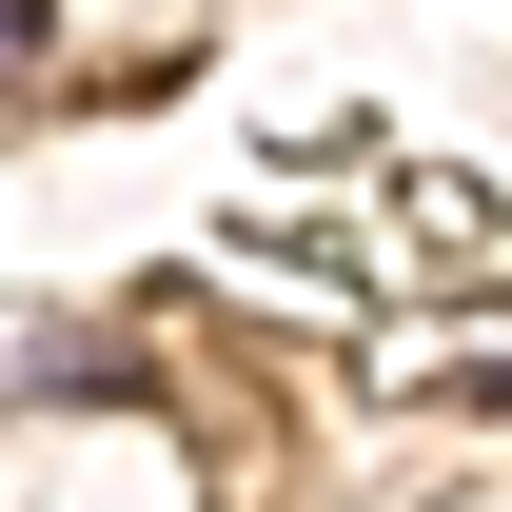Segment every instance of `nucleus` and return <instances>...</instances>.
<instances>
[]
</instances>
